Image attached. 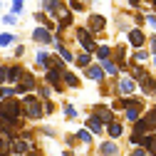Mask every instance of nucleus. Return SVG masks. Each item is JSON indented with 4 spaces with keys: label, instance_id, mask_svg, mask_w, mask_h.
<instances>
[{
    "label": "nucleus",
    "instance_id": "33",
    "mask_svg": "<svg viewBox=\"0 0 156 156\" xmlns=\"http://www.w3.org/2000/svg\"><path fill=\"white\" fill-rule=\"evenodd\" d=\"M5 74H8V72H5L3 67H0V84H3V82H5Z\"/></svg>",
    "mask_w": 156,
    "mask_h": 156
},
{
    "label": "nucleus",
    "instance_id": "36",
    "mask_svg": "<svg viewBox=\"0 0 156 156\" xmlns=\"http://www.w3.org/2000/svg\"><path fill=\"white\" fill-rule=\"evenodd\" d=\"M129 3H131V5H139V3H141V0H129Z\"/></svg>",
    "mask_w": 156,
    "mask_h": 156
},
{
    "label": "nucleus",
    "instance_id": "34",
    "mask_svg": "<svg viewBox=\"0 0 156 156\" xmlns=\"http://www.w3.org/2000/svg\"><path fill=\"white\" fill-rule=\"evenodd\" d=\"M144 154H146V151H144V149H139V151H136L134 156H144Z\"/></svg>",
    "mask_w": 156,
    "mask_h": 156
},
{
    "label": "nucleus",
    "instance_id": "22",
    "mask_svg": "<svg viewBox=\"0 0 156 156\" xmlns=\"http://www.w3.org/2000/svg\"><path fill=\"white\" fill-rule=\"evenodd\" d=\"M104 69H107L109 74H116V65H112L109 60H104Z\"/></svg>",
    "mask_w": 156,
    "mask_h": 156
},
{
    "label": "nucleus",
    "instance_id": "15",
    "mask_svg": "<svg viewBox=\"0 0 156 156\" xmlns=\"http://www.w3.org/2000/svg\"><path fill=\"white\" fill-rule=\"evenodd\" d=\"M87 74L92 77V80H102V77H104V72H102V67H89V69H87Z\"/></svg>",
    "mask_w": 156,
    "mask_h": 156
},
{
    "label": "nucleus",
    "instance_id": "5",
    "mask_svg": "<svg viewBox=\"0 0 156 156\" xmlns=\"http://www.w3.org/2000/svg\"><path fill=\"white\" fill-rule=\"evenodd\" d=\"M77 40H80V45H82L84 50H92V47H94V42H92V35H89V30H80V35H77Z\"/></svg>",
    "mask_w": 156,
    "mask_h": 156
},
{
    "label": "nucleus",
    "instance_id": "16",
    "mask_svg": "<svg viewBox=\"0 0 156 156\" xmlns=\"http://www.w3.org/2000/svg\"><path fill=\"white\" fill-rule=\"evenodd\" d=\"M20 72H23L20 67H10V69H8V77H10V80H12V82H17V80H20V77H23Z\"/></svg>",
    "mask_w": 156,
    "mask_h": 156
},
{
    "label": "nucleus",
    "instance_id": "7",
    "mask_svg": "<svg viewBox=\"0 0 156 156\" xmlns=\"http://www.w3.org/2000/svg\"><path fill=\"white\" fill-rule=\"evenodd\" d=\"M35 40H37V42H45V45H47V42L52 40V35H50L45 27H37V30H35Z\"/></svg>",
    "mask_w": 156,
    "mask_h": 156
},
{
    "label": "nucleus",
    "instance_id": "32",
    "mask_svg": "<svg viewBox=\"0 0 156 156\" xmlns=\"http://www.w3.org/2000/svg\"><path fill=\"white\" fill-rule=\"evenodd\" d=\"M146 23H149L151 27H156V17H154V15H149V17H146Z\"/></svg>",
    "mask_w": 156,
    "mask_h": 156
},
{
    "label": "nucleus",
    "instance_id": "4",
    "mask_svg": "<svg viewBox=\"0 0 156 156\" xmlns=\"http://www.w3.org/2000/svg\"><path fill=\"white\" fill-rule=\"evenodd\" d=\"M8 149H10L12 154H17V156H23V154H27V144H25L23 139H12V141L8 144Z\"/></svg>",
    "mask_w": 156,
    "mask_h": 156
},
{
    "label": "nucleus",
    "instance_id": "31",
    "mask_svg": "<svg viewBox=\"0 0 156 156\" xmlns=\"http://www.w3.org/2000/svg\"><path fill=\"white\" fill-rule=\"evenodd\" d=\"M12 12H23V3H15L12 5Z\"/></svg>",
    "mask_w": 156,
    "mask_h": 156
},
{
    "label": "nucleus",
    "instance_id": "27",
    "mask_svg": "<svg viewBox=\"0 0 156 156\" xmlns=\"http://www.w3.org/2000/svg\"><path fill=\"white\" fill-rule=\"evenodd\" d=\"M10 126V119H5V116H0V131H3V129H8Z\"/></svg>",
    "mask_w": 156,
    "mask_h": 156
},
{
    "label": "nucleus",
    "instance_id": "14",
    "mask_svg": "<svg viewBox=\"0 0 156 156\" xmlns=\"http://www.w3.org/2000/svg\"><path fill=\"white\" fill-rule=\"evenodd\" d=\"M119 89H122V94H131L134 92V82L131 80H122L119 82Z\"/></svg>",
    "mask_w": 156,
    "mask_h": 156
},
{
    "label": "nucleus",
    "instance_id": "6",
    "mask_svg": "<svg viewBox=\"0 0 156 156\" xmlns=\"http://www.w3.org/2000/svg\"><path fill=\"white\" fill-rule=\"evenodd\" d=\"M129 42H131L134 47H141V45H144V32H141V30H131V32H129Z\"/></svg>",
    "mask_w": 156,
    "mask_h": 156
},
{
    "label": "nucleus",
    "instance_id": "26",
    "mask_svg": "<svg viewBox=\"0 0 156 156\" xmlns=\"http://www.w3.org/2000/svg\"><path fill=\"white\" fill-rule=\"evenodd\" d=\"M47 80H50V82L57 87V72H55V69H52V72H47Z\"/></svg>",
    "mask_w": 156,
    "mask_h": 156
},
{
    "label": "nucleus",
    "instance_id": "1",
    "mask_svg": "<svg viewBox=\"0 0 156 156\" xmlns=\"http://www.w3.org/2000/svg\"><path fill=\"white\" fill-rule=\"evenodd\" d=\"M20 109H25V114L30 116V119H40V116H42V104L37 102L35 97H25L23 104H20Z\"/></svg>",
    "mask_w": 156,
    "mask_h": 156
},
{
    "label": "nucleus",
    "instance_id": "2",
    "mask_svg": "<svg viewBox=\"0 0 156 156\" xmlns=\"http://www.w3.org/2000/svg\"><path fill=\"white\" fill-rule=\"evenodd\" d=\"M17 114H20V102H15L12 97L0 104V116H5V119L12 122V119H17Z\"/></svg>",
    "mask_w": 156,
    "mask_h": 156
},
{
    "label": "nucleus",
    "instance_id": "29",
    "mask_svg": "<svg viewBox=\"0 0 156 156\" xmlns=\"http://www.w3.org/2000/svg\"><path fill=\"white\" fill-rule=\"evenodd\" d=\"M37 62H40V65L45 62V65H47V52H40V55H37Z\"/></svg>",
    "mask_w": 156,
    "mask_h": 156
},
{
    "label": "nucleus",
    "instance_id": "3",
    "mask_svg": "<svg viewBox=\"0 0 156 156\" xmlns=\"http://www.w3.org/2000/svg\"><path fill=\"white\" fill-rule=\"evenodd\" d=\"M124 107H126V119H131V122H139L141 102H136V99H124Z\"/></svg>",
    "mask_w": 156,
    "mask_h": 156
},
{
    "label": "nucleus",
    "instance_id": "20",
    "mask_svg": "<svg viewBox=\"0 0 156 156\" xmlns=\"http://www.w3.org/2000/svg\"><path fill=\"white\" fill-rule=\"evenodd\" d=\"M65 82H67L69 87H77V84H80V82H77V77H74V74H69V72H65Z\"/></svg>",
    "mask_w": 156,
    "mask_h": 156
},
{
    "label": "nucleus",
    "instance_id": "11",
    "mask_svg": "<svg viewBox=\"0 0 156 156\" xmlns=\"http://www.w3.org/2000/svg\"><path fill=\"white\" fill-rule=\"evenodd\" d=\"M89 27H92V30H102V27H104V17L92 15V17H89Z\"/></svg>",
    "mask_w": 156,
    "mask_h": 156
},
{
    "label": "nucleus",
    "instance_id": "30",
    "mask_svg": "<svg viewBox=\"0 0 156 156\" xmlns=\"http://www.w3.org/2000/svg\"><path fill=\"white\" fill-rule=\"evenodd\" d=\"M40 97H45V99H47V97H50V87H40Z\"/></svg>",
    "mask_w": 156,
    "mask_h": 156
},
{
    "label": "nucleus",
    "instance_id": "17",
    "mask_svg": "<svg viewBox=\"0 0 156 156\" xmlns=\"http://www.w3.org/2000/svg\"><path fill=\"white\" fill-rule=\"evenodd\" d=\"M119 134H122V124L112 122V124H109V136H114V139H116V136H119Z\"/></svg>",
    "mask_w": 156,
    "mask_h": 156
},
{
    "label": "nucleus",
    "instance_id": "12",
    "mask_svg": "<svg viewBox=\"0 0 156 156\" xmlns=\"http://www.w3.org/2000/svg\"><path fill=\"white\" fill-rule=\"evenodd\" d=\"M97 119H99V122H107V124H112V122H114V114H112L109 109H99Z\"/></svg>",
    "mask_w": 156,
    "mask_h": 156
},
{
    "label": "nucleus",
    "instance_id": "19",
    "mask_svg": "<svg viewBox=\"0 0 156 156\" xmlns=\"http://www.w3.org/2000/svg\"><path fill=\"white\" fill-rule=\"evenodd\" d=\"M45 8L52 10V12H55V10H60V0H45Z\"/></svg>",
    "mask_w": 156,
    "mask_h": 156
},
{
    "label": "nucleus",
    "instance_id": "18",
    "mask_svg": "<svg viewBox=\"0 0 156 156\" xmlns=\"http://www.w3.org/2000/svg\"><path fill=\"white\" fill-rule=\"evenodd\" d=\"M97 55H99V60L104 62V60H109V55H112V50H109L107 45H102V47H99V52H97Z\"/></svg>",
    "mask_w": 156,
    "mask_h": 156
},
{
    "label": "nucleus",
    "instance_id": "8",
    "mask_svg": "<svg viewBox=\"0 0 156 156\" xmlns=\"http://www.w3.org/2000/svg\"><path fill=\"white\" fill-rule=\"evenodd\" d=\"M99 154H102V156H116V144H112V141L102 144V146H99Z\"/></svg>",
    "mask_w": 156,
    "mask_h": 156
},
{
    "label": "nucleus",
    "instance_id": "10",
    "mask_svg": "<svg viewBox=\"0 0 156 156\" xmlns=\"http://www.w3.org/2000/svg\"><path fill=\"white\" fill-rule=\"evenodd\" d=\"M144 149L146 151H151V154H156V134H151V136H144Z\"/></svg>",
    "mask_w": 156,
    "mask_h": 156
},
{
    "label": "nucleus",
    "instance_id": "37",
    "mask_svg": "<svg viewBox=\"0 0 156 156\" xmlns=\"http://www.w3.org/2000/svg\"><path fill=\"white\" fill-rule=\"evenodd\" d=\"M0 156H8V154H3V149H0Z\"/></svg>",
    "mask_w": 156,
    "mask_h": 156
},
{
    "label": "nucleus",
    "instance_id": "21",
    "mask_svg": "<svg viewBox=\"0 0 156 156\" xmlns=\"http://www.w3.org/2000/svg\"><path fill=\"white\" fill-rule=\"evenodd\" d=\"M60 57H62L65 62H72V52H67L65 47H60Z\"/></svg>",
    "mask_w": 156,
    "mask_h": 156
},
{
    "label": "nucleus",
    "instance_id": "24",
    "mask_svg": "<svg viewBox=\"0 0 156 156\" xmlns=\"http://www.w3.org/2000/svg\"><path fill=\"white\" fill-rule=\"evenodd\" d=\"M77 65H89V55H82V57H77Z\"/></svg>",
    "mask_w": 156,
    "mask_h": 156
},
{
    "label": "nucleus",
    "instance_id": "35",
    "mask_svg": "<svg viewBox=\"0 0 156 156\" xmlns=\"http://www.w3.org/2000/svg\"><path fill=\"white\" fill-rule=\"evenodd\" d=\"M151 47H154V52H156V37H151Z\"/></svg>",
    "mask_w": 156,
    "mask_h": 156
},
{
    "label": "nucleus",
    "instance_id": "38",
    "mask_svg": "<svg viewBox=\"0 0 156 156\" xmlns=\"http://www.w3.org/2000/svg\"><path fill=\"white\" fill-rule=\"evenodd\" d=\"M15 3H23V0H15Z\"/></svg>",
    "mask_w": 156,
    "mask_h": 156
},
{
    "label": "nucleus",
    "instance_id": "28",
    "mask_svg": "<svg viewBox=\"0 0 156 156\" xmlns=\"http://www.w3.org/2000/svg\"><path fill=\"white\" fill-rule=\"evenodd\" d=\"M146 57H149L146 52H136V62H146Z\"/></svg>",
    "mask_w": 156,
    "mask_h": 156
},
{
    "label": "nucleus",
    "instance_id": "25",
    "mask_svg": "<svg viewBox=\"0 0 156 156\" xmlns=\"http://www.w3.org/2000/svg\"><path fill=\"white\" fill-rule=\"evenodd\" d=\"M80 139H82L84 144H89V141H92V136H89V134H87V131L82 129V131H80Z\"/></svg>",
    "mask_w": 156,
    "mask_h": 156
},
{
    "label": "nucleus",
    "instance_id": "13",
    "mask_svg": "<svg viewBox=\"0 0 156 156\" xmlns=\"http://www.w3.org/2000/svg\"><path fill=\"white\" fill-rule=\"evenodd\" d=\"M87 124H89V129H92L94 134H102V122L97 119V116H89V119H87Z\"/></svg>",
    "mask_w": 156,
    "mask_h": 156
},
{
    "label": "nucleus",
    "instance_id": "23",
    "mask_svg": "<svg viewBox=\"0 0 156 156\" xmlns=\"http://www.w3.org/2000/svg\"><path fill=\"white\" fill-rule=\"evenodd\" d=\"M10 42H12V35H0V45H3V47L10 45Z\"/></svg>",
    "mask_w": 156,
    "mask_h": 156
},
{
    "label": "nucleus",
    "instance_id": "9",
    "mask_svg": "<svg viewBox=\"0 0 156 156\" xmlns=\"http://www.w3.org/2000/svg\"><path fill=\"white\" fill-rule=\"evenodd\" d=\"M32 87H35L32 74H23V77H20V89H23V92H27V89H32Z\"/></svg>",
    "mask_w": 156,
    "mask_h": 156
}]
</instances>
